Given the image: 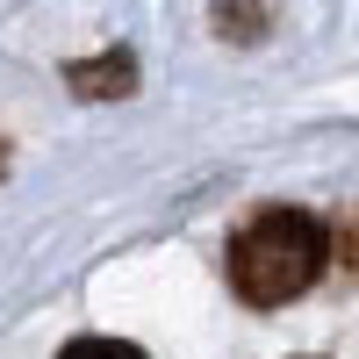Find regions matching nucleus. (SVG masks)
I'll return each mask as SVG.
<instances>
[{"label": "nucleus", "mask_w": 359, "mask_h": 359, "mask_svg": "<svg viewBox=\"0 0 359 359\" xmlns=\"http://www.w3.org/2000/svg\"><path fill=\"white\" fill-rule=\"evenodd\" d=\"M338 259H345V273H359V208L338 223Z\"/></svg>", "instance_id": "5"}, {"label": "nucleus", "mask_w": 359, "mask_h": 359, "mask_svg": "<svg viewBox=\"0 0 359 359\" xmlns=\"http://www.w3.org/2000/svg\"><path fill=\"white\" fill-rule=\"evenodd\" d=\"M323 266H331V230L309 208H259L230 237V287L252 309H280L294 294H309Z\"/></svg>", "instance_id": "1"}, {"label": "nucleus", "mask_w": 359, "mask_h": 359, "mask_svg": "<svg viewBox=\"0 0 359 359\" xmlns=\"http://www.w3.org/2000/svg\"><path fill=\"white\" fill-rule=\"evenodd\" d=\"M57 359H144L137 345H123V338H72Z\"/></svg>", "instance_id": "4"}, {"label": "nucleus", "mask_w": 359, "mask_h": 359, "mask_svg": "<svg viewBox=\"0 0 359 359\" xmlns=\"http://www.w3.org/2000/svg\"><path fill=\"white\" fill-rule=\"evenodd\" d=\"M65 86H72V94H86V101H108V94H130V86H137V57H130V50H108V57H86V65H72V72H65Z\"/></svg>", "instance_id": "2"}, {"label": "nucleus", "mask_w": 359, "mask_h": 359, "mask_svg": "<svg viewBox=\"0 0 359 359\" xmlns=\"http://www.w3.org/2000/svg\"><path fill=\"white\" fill-rule=\"evenodd\" d=\"M273 29V0H216V36L223 43H259Z\"/></svg>", "instance_id": "3"}, {"label": "nucleus", "mask_w": 359, "mask_h": 359, "mask_svg": "<svg viewBox=\"0 0 359 359\" xmlns=\"http://www.w3.org/2000/svg\"><path fill=\"white\" fill-rule=\"evenodd\" d=\"M0 165H8V144H0Z\"/></svg>", "instance_id": "6"}]
</instances>
